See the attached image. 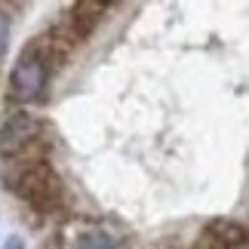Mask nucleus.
I'll return each mask as SVG.
<instances>
[{"mask_svg": "<svg viewBox=\"0 0 249 249\" xmlns=\"http://www.w3.org/2000/svg\"><path fill=\"white\" fill-rule=\"evenodd\" d=\"M9 31H13V18H9V13L0 6V55H3L6 46H9Z\"/></svg>", "mask_w": 249, "mask_h": 249, "instance_id": "39448f33", "label": "nucleus"}, {"mask_svg": "<svg viewBox=\"0 0 249 249\" xmlns=\"http://www.w3.org/2000/svg\"><path fill=\"white\" fill-rule=\"evenodd\" d=\"M203 231L209 234V237H215L222 246H228V249H243V246H249V231L240 225V222H231V218H215V222H209Z\"/></svg>", "mask_w": 249, "mask_h": 249, "instance_id": "7ed1b4c3", "label": "nucleus"}, {"mask_svg": "<svg viewBox=\"0 0 249 249\" xmlns=\"http://www.w3.org/2000/svg\"><path fill=\"white\" fill-rule=\"evenodd\" d=\"M3 249H25V240L22 237H9V240L3 243Z\"/></svg>", "mask_w": 249, "mask_h": 249, "instance_id": "423d86ee", "label": "nucleus"}, {"mask_svg": "<svg viewBox=\"0 0 249 249\" xmlns=\"http://www.w3.org/2000/svg\"><path fill=\"white\" fill-rule=\"evenodd\" d=\"M3 185L13 191L16 197H22L31 209L43 215L59 213L62 206V178L46 160L31 157V160H13L3 166Z\"/></svg>", "mask_w": 249, "mask_h": 249, "instance_id": "f257e3e1", "label": "nucleus"}, {"mask_svg": "<svg viewBox=\"0 0 249 249\" xmlns=\"http://www.w3.org/2000/svg\"><path fill=\"white\" fill-rule=\"evenodd\" d=\"M243 249H249V246H243Z\"/></svg>", "mask_w": 249, "mask_h": 249, "instance_id": "0eeeda50", "label": "nucleus"}, {"mask_svg": "<svg viewBox=\"0 0 249 249\" xmlns=\"http://www.w3.org/2000/svg\"><path fill=\"white\" fill-rule=\"evenodd\" d=\"M77 246L80 249H120L117 240H114L111 234H105V231H86V234H80Z\"/></svg>", "mask_w": 249, "mask_h": 249, "instance_id": "20e7f679", "label": "nucleus"}, {"mask_svg": "<svg viewBox=\"0 0 249 249\" xmlns=\"http://www.w3.org/2000/svg\"><path fill=\"white\" fill-rule=\"evenodd\" d=\"M40 139H43V120L31 111H13L0 123V157L6 163L22 160L25 154L34 151V145H40Z\"/></svg>", "mask_w": 249, "mask_h": 249, "instance_id": "f03ea898", "label": "nucleus"}]
</instances>
